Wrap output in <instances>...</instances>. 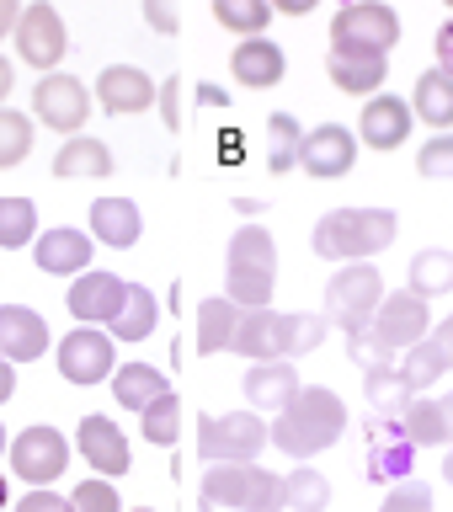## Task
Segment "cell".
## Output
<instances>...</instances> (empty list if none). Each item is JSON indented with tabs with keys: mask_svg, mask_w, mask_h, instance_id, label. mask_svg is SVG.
Returning a JSON list of instances; mask_svg holds the SVG:
<instances>
[{
	"mask_svg": "<svg viewBox=\"0 0 453 512\" xmlns=\"http://www.w3.org/2000/svg\"><path fill=\"white\" fill-rule=\"evenodd\" d=\"M342 427H347L342 395L326 390V384H304L294 395V406L272 422V443H278L288 459H315L342 438Z\"/></svg>",
	"mask_w": 453,
	"mask_h": 512,
	"instance_id": "cell-1",
	"label": "cell"
},
{
	"mask_svg": "<svg viewBox=\"0 0 453 512\" xmlns=\"http://www.w3.org/2000/svg\"><path fill=\"white\" fill-rule=\"evenodd\" d=\"M395 230H400L395 208H331L310 230V246H315V256L347 267V262H368V256L390 251Z\"/></svg>",
	"mask_w": 453,
	"mask_h": 512,
	"instance_id": "cell-2",
	"label": "cell"
},
{
	"mask_svg": "<svg viewBox=\"0 0 453 512\" xmlns=\"http://www.w3.org/2000/svg\"><path fill=\"white\" fill-rule=\"evenodd\" d=\"M272 283H278V240L262 224H240L224 251V299L240 310H267Z\"/></svg>",
	"mask_w": 453,
	"mask_h": 512,
	"instance_id": "cell-3",
	"label": "cell"
},
{
	"mask_svg": "<svg viewBox=\"0 0 453 512\" xmlns=\"http://www.w3.org/2000/svg\"><path fill=\"white\" fill-rule=\"evenodd\" d=\"M203 507L224 512H278L283 507V475L262 470V464H214L203 470Z\"/></svg>",
	"mask_w": 453,
	"mask_h": 512,
	"instance_id": "cell-4",
	"label": "cell"
},
{
	"mask_svg": "<svg viewBox=\"0 0 453 512\" xmlns=\"http://www.w3.org/2000/svg\"><path fill=\"white\" fill-rule=\"evenodd\" d=\"M384 278H379V267L374 262H347L336 278L326 283V315L342 336H363L368 326H374V315H379V304H384Z\"/></svg>",
	"mask_w": 453,
	"mask_h": 512,
	"instance_id": "cell-5",
	"label": "cell"
},
{
	"mask_svg": "<svg viewBox=\"0 0 453 512\" xmlns=\"http://www.w3.org/2000/svg\"><path fill=\"white\" fill-rule=\"evenodd\" d=\"M272 443V427L256 411H224L198 416V454L208 464H256V454Z\"/></svg>",
	"mask_w": 453,
	"mask_h": 512,
	"instance_id": "cell-6",
	"label": "cell"
},
{
	"mask_svg": "<svg viewBox=\"0 0 453 512\" xmlns=\"http://www.w3.org/2000/svg\"><path fill=\"white\" fill-rule=\"evenodd\" d=\"M395 43H400V16L384 0H352L331 22V48H347V54H390Z\"/></svg>",
	"mask_w": 453,
	"mask_h": 512,
	"instance_id": "cell-7",
	"label": "cell"
},
{
	"mask_svg": "<svg viewBox=\"0 0 453 512\" xmlns=\"http://www.w3.org/2000/svg\"><path fill=\"white\" fill-rule=\"evenodd\" d=\"M11 475L16 480H27L32 491H43V486H54V480L70 470V438H64L59 427H22L11 438Z\"/></svg>",
	"mask_w": 453,
	"mask_h": 512,
	"instance_id": "cell-8",
	"label": "cell"
},
{
	"mask_svg": "<svg viewBox=\"0 0 453 512\" xmlns=\"http://www.w3.org/2000/svg\"><path fill=\"white\" fill-rule=\"evenodd\" d=\"M54 358H59V374L70 384H107L112 374H118V342H112V331L102 326H75L64 342H54Z\"/></svg>",
	"mask_w": 453,
	"mask_h": 512,
	"instance_id": "cell-9",
	"label": "cell"
},
{
	"mask_svg": "<svg viewBox=\"0 0 453 512\" xmlns=\"http://www.w3.org/2000/svg\"><path fill=\"white\" fill-rule=\"evenodd\" d=\"M32 118L43 128H59L64 139H75V128H86V118H91V91L75 75H59V70L43 75L32 86Z\"/></svg>",
	"mask_w": 453,
	"mask_h": 512,
	"instance_id": "cell-10",
	"label": "cell"
},
{
	"mask_svg": "<svg viewBox=\"0 0 453 512\" xmlns=\"http://www.w3.org/2000/svg\"><path fill=\"white\" fill-rule=\"evenodd\" d=\"M11 38H16V54H22L32 70H43V75H54V64L64 59V48H70L59 11L48 6V0H32V6L22 11V22H16Z\"/></svg>",
	"mask_w": 453,
	"mask_h": 512,
	"instance_id": "cell-11",
	"label": "cell"
},
{
	"mask_svg": "<svg viewBox=\"0 0 453 512\" xmlns=\"http://www.w3.org/2000/svg\"><path fill=\"white\" fill-rule=\"evenodd\" d=\"M75 448H80V459H86L102 480H118V475L134 470V448H128L123 427L112 422V416H102V411H96V416H80Z\"/></svg>",
	"mask_w": 453,
	"mask_h": 512,
	"instance_id": "cell-12",
	"label": "cell"
},
{
	"mask_svg": "<svg viewBox=\"0 0 453 512\" xmlns=\"http://www.w3.org/2000/svg\"><path fill=\"white\" fill-rule=\"evenodd\" d=\"M368 331H374L390 352H411L416 342H427L432 310H427V299H416L411 288H400V294H384V304H379V315H374Z\"/></svg>",
	"mask_w": 453,
	"mask_h": 512,
	"instance_id": "cell-13",
	"label": "cell"
},
{
	"mask_svg": "<svg viewBox=\"0 0 453 512\" xmlns=\"http://www.w3.org/2000/svg\"><path fill=\"white\" fill-rule=\"evenodd\" d=\"M416 470V443L406 438L400 416H379L368 427V459H363V480H411Z\"/></svg>",
	"mask_w": 453,
	"mask_h": 512,
	"instance_id": "cell-14",
	"label": "cell"
},
{
	"mask_svg": "<svg viewBox=\"0 0 453 512\" xmlns=\"http://www.w3.org/2000/svg\"><path fill=\"white\" fill-rule=\"evenodd\" d=\"M91 256H96V240L91 230H70V224H54V230H43L32 240V262L38 272L48 278H80V272H91Z\"/></svg>",
	"mask_w": 453,
	"mask_h": 512,
	"instance_id": "cell-15",
	"label": "cell"
},
{
	"mask_svg": "<svg viewBox=\"0 0 453 512\" xmlns=\"http://www.w3.org/2000/svg\"><path fill=\"white\" fill-rule=\"evenodd\" d=\"M70 315L80 320V326H112V320L123 315V304H128V283L123 278H112V272H80V278L70 283Z\"/></svg>",
	"mask_w": 453,
	"mask_h": 512,
	"instance_id": "cell-16",
	"label": "cell"
},
{
	"mask_svg": "<svg viewBox=\"0 0 453 512\" xmlns=\"http://www.w3.org/2000/svg\"><path fill=\"white\" fill-rule=\"evenodd\" d=\"M358 160V134L342 123H320V128H304V150H299V171L320 176V182H336V176L352 171Z\"/></svg>",
	"mask_w": 453,
	"mask_h": 512,
	"instance_id": "cell-17",
	"label": "cell"
},
{
	"mask_svg": "<svg viewBox=\"0 0 453 512\" xmlns=\"http://www.w3.org/2000/svg\"><path fill=\"white\" fill-rule=\"evenodd\" d=\"M230 352H235V358H251V363L288 358V310H272V304H267V310H240Z\"/></svg>",
	"mask_w": 453,
	"mask_h": 512,
	"instance_id": "cell-18",
	"label": "cell"
},
{
	"mask_svg": "<svg viewBox=\"0 0 453 512\" xmlns=\"http://www.w3.org/2000/svg\"><path fill=\"white\" fill-rule=\"evenodd\" d=\"M54 347L48 336V320L27 304H0V358L6 363H38L43 352Z\"/></svg>",
	"mask_w": 453,
	"mask_h": 512,
	"instance_id": "cell-19",
	"label": "cell"
},
{
	"mask_svg": "<svg viewBox=\"0 0 453 512\" xmlns=\"http://www.w3.org/2000/svg\"><path fill=\"white\" fill-rule=\"evenodd\" d=\"M155 96H160V86L139 70V64H107L102 80H96V102H102L112 118H134V112H144Z\"/></svg>",
	"mask_w": 453,
	"mask_h": 512,
	"instance_id": "cell-20",
	"label": "cell"
},
{
	"mask_svg": "<svg viewBox=\"0 0 453 512\" xmlns=\"http://www.w3.org/2000/svg\"><path fill=\"white\" fill-rule=\"evenodd\" d=\"M358 139L368 144V150H400V144L411 139V107L390 91L368 96L363 118H358Z\"/></svg>",
	"mask_w": 453,
	"mask_h": 512,
	"instance_id": "cell-21",
	"label": "cell"
},
{
	"mask_svg": "<svg viewBox=\"0 0 453 512\" xmlns=\"http://www.w3.org/2000/svg\"><path fill=\"white\" fill-rule=\"evenodd\" d=\"M304 390V379H299V368L278 358V363H251L246 368V400H251V411H272V416H283L288 406H294V395Z\"/></svg>",
	"mask_w": 453,
	"mask_h": 512,
	"instance_id": "cell-22",
	"label": "cell"
},
{
	"mask_svg": "<svg viewBox=\"0 0 453 512\" xmlns=\"http://www.w3.org/2000/svg\"><path fill=\"white\" fill-rule=\"evenodd\" d=\"M139 235H144V214L134 198H96L91 203V240H102L112 251H128V246H139Z\"/></svg>",
	"mask_w": 453,
	"mask_h": 512,
	"instance_id": "cell-23",
	"label": "cell"
},
{
	"mask_svg": "<svg viewBox=\"0 0 453 512\" xmlns=\"http://www.w3.org/2000/svg\"><path fill=\"white\" fill-rule=\"evenodd\" d=\"M230 70H235V80L246 91H267V86H278L283 80V48L278 43H267V38H240L235 43V54H230Z\"/></svg>",
	"mask_w": 453,
	"mask_h": 512,
	"instance_id": "cell-24",
	"label": "cell"
},
{
	"mask_svg": "<svg viewBox=\"0 0 453 512\" xmlns=\"http://www.w3.org/2000/svg\"><path fill=\"white\" fill-rule=\"evenodd\" d=\"M326 70H331L336 86L352 91V96H379L384 75H390V59H384V54H347V48H331Z\"/></svg>",
	"mask_w": 453,
	"mask_h": 512,
	"instance_id": "cell-25",
	"label": "cell"
},
{
	"mask_svg": "<svg viewBox=\"0 0 453 512\" xmlns=\"http://www.w3.org/2000/svg\"><path fill=\"white\" fill-rule=\"evenodd\" d=\"M160 395H171V379L160 374L155 363H118V374H112V400H118L123 411H150Z\"/></svg>",
	"mask_w": 453,
	"mask_h": 512,
	"instance_id": "cell-26",
	"label": "cell"
},
{
	"mask_svg": "<svg viewBox=\"0 0 453 512\" xmlns=\"http://www.w3.org/2000/svg\"><path fill=\"white\" fill-rule=\"evenodd\" d=\"M411 112L422 118L427 128H453V75L448 70H427L422 80H416L411 91Z\"/></svg>",
	"mask_w": 453,
	"mask_h": 512,
	"instance_id": "cell-27",
	"label": "cell"
},
{
	"mask_svg": "<svg viewBox=\"0 0 453 512\" xmlns=\"http://www.w3.org/2000/svg\"><path fill=\"white\" fill-rule=\"evenodd\" d=\"M406 288L416 299H443L453 294V251L443 246H427L411 256V272H406Z\"/></svg>",
	"mask_w": 453,
	"mask_h": 512,
	"instance_id": "cell-28",
	"label": "cell"
},
{
	"mask_svg": "<svg viewBox=\"0 0 453 512\" xmlns=\"http://www.w3.org/2000/svg\"><path fill=\"white\" fill-rule=\"evenodd\" d=\"M240 326V304L235 299H203L198 304V358H208V352H230V336Z\"/></svg>",
	"mask_w": 453,
	"mask_h": 512,
	"instance_id": "cell-29",
	"label": "cell"
},
{
	"mask_svg": "<svg viewBox=\"0 0 453 512\" xmlns=\"http://www.w3.org/2000/svg\"><path fill=\"white\" fill-rule=\"evenodd\" d=\"M54 176H112V150L91 134H75V139L59 144Z\"/></svg>",
	"mask_w": 453,
	"mask_h": 512,
	"instance_id": "cell-30",
	"label": "cell"
},
{
	"mask_svg": "<svg viewBox=\"0 0 453 512\" xmlns=\"http://www.w3.org/2000/svg\"><path fill=\"white\" fill-rule=\"evenodd\" d=\"M155 320H160L155 294L144 283H128V304L107 331H112V342H144V336H155Z\"/></svg>",
	"mask_w": 453,
	"mask_h": 512,
	"instance_id": "cell-31",
	"label": "cell"
},
{
	"mask_svg": "<svg viewBox=\"0 0 453 512\" xmlns=\"http://www.w3.org/2000/svg\"><path fill=\"white\" fill-rule=\"evenodd\" d=\"M299 150H304V128L294 112H272L267 118V171L283 176V171H299Z\"/></svg>",
	"mask_w": 453,
	"mask_h": 512,
	"instance_id": "cell-32",
	"label": "cell"
},
{
	"mask_svg": "<svg viewBox=\"0 0 453 512\" xmlns=\"http://www.w3.org/2000/svg\"><path fill=\"white\" fill-rule=\"evenodd\" d=\"M400 427H406V438L416 448H443L453 443L448 438V422H443V406H438V395H416L406 411H400Z\"/></svg>",
	"mask_w": 453,
	"mask_h": 512,
	"instance_id": "cell-33",
	"label": "cell"
},
{
	"mask_svg": "<svg viewBox=\"0 0 453 512\" xmlns=\"http://www.w3.org/2000/svg\"><path fill=\"white\" fill-rule=\"evenodd\" d=\"M363 395H368V406H374L379 416H400V411H406L411 400H416V390L406 384V374H400V363L363 374Z\"/></svg>",
	"mask_w": 453,
	"mask_h": 512,
	"instance_id": "cell-34",
	"label": "cell"
},
{
	"mask_svg": "<svg viewBox=\"0 0 453 512\" xmlns=\"http://www.w3.org/2000/svg\"><path fill=\"white\" fill-rule=\"evenodd\" d=\"M283 507L288 512H326L331 507V480L310 470V464H299V470L283 475Z\"/></svg>",
	"mask_w": 453,
	"mask_h": 512,
	"instance_id": "cell-35",
	"label": "cell"
},
{
	"mask_svg": "<svg viewBox=\"0 0 453 512\" xmlns=\"http://www.w3.org/2000/svg\"><path fill=\"white\" fill-rule=\"evenodd\" d=\"M139 432L150 448H176V438H182V395H160L150 411H139Z\"/></svg>",
	"mask_w": 453,
	"mask_h": 512,
	"instance_id": "cell-36",
	"label": "cell"
},
{
	"mask_svg": "<svg viewBox=\"0 0 453 512\" xmlns=\"http://www.w3.org/2000/svg\"><path fill=\"white\" fill-rule=\"evenodd\" d=\"M38 235L43 230H38V208H32V198H0V246L22 251Z\"/></svg>",
	"mask_w": 453,
	"mask_h": 512,
	"instance_id": "cell-37",
	"label": "cell"
},
{
	"mask_svg": "<svg viewBox=\"0 0 453 512\" xmlns=\"http://www.w3.org/2000/svg\"><path fill=\"white\" fill-rule=\"evenodd\" d=\"M214 16L240 38H262L272 22V0H214Z\"/></svg>",
	"mask_w": 453,
	"mask_h": 512,
	"instance_id": "cell-38",
	"label": "cell"
},
{
	"mask_svg": "<svg viewBox=\"0 0 453 512\" xmlns=\"http://www.w3.org/2000/svg\"><path fill=\"white\" fill-rule=\"evenodd\" d=\"M27 155H32V123H27V112L0 107V171L22 166Z\"/></svg>",
	"mask_w": 453,
	"mask_h": 512,
	"instance_id": "cell-39",
	"label": "cell"
},
{
	"mask_svg": "<svg viewBox=\"0 0 453 512\" xmlns=\"http://www.w3.org/2000/svg\"><path fill=\"white\" fill-rule=\"evenodd\" d=\"M70 507H75V512H123V502H118V480H102V475L80 480V486L70 491Z\"/></svg>",
	"mask_w": 453,
	"mask_h": 512,
	"instance_id": "cell-40",
	"label": "cell"
},
{
	"mask_svg": "<svg viewBox=\"0 0 453 512\" xmlns=\"http://www.w3.org/2000/svg\"><path fill=\"white\" fill-rule=\"evenodd\" d=\"M347 358L358 363L363 374H374V368H395V363H400V352H390L374 331H363V336H347Z\"/></svg>",
	"mask_w": 453,
	"mask_h": 512,
	"instance_id": "cell-41",
	"label": "cell"
},
{
	"mask_svg": "<svg viewBox=\"0 0 453 512\" xmlns=\"http://www.w3.org/2000/svg\"><path fill=\"white\" fill-rule=\"evenodd\" d=\"M379 512H432V486L427 480H400V486H390V496H384Z\"/></svg>",
	"mask_w": 453,
	"mask_h": 512,
	"instance_id": "cell-42",
	"label": "cell"
},
{
	"mask_svg": "<svg viewBox=\"0 0 453 512\" xmlns=\"http://www.w3.org/2000/svg\"><path fill=\"white\" fill-rule=\"evenodd\" d=\"M416 171L422 176H453V134H432L416 150Z\"/></svg>",
	"mask_w": 453,
	"mask_h": 512,
	"instance_id": "cell-43",
	"label": "cell"
},
{
	"mask_svg": "<svg viewBox=\"0 0 453 512\" xmlns=\"http://www.w3.org/2000/svg\"><path fill=\"white\" fill-rule=\"evenodd\" d=\"M144 22L171 38V32L182 27V11H176V0H144Z\"/></svg>",
	"mask_w": 453,
	"mask_h": 512,
	"instance_id": "cell-44",
	"label": "cell"
},
{
	"mask_svg": "<svg viewBox=\"0 0 453 512\" xmlns=\"http://www.w3.org/2000/svg\"><path fill=\"white\" fill-rule=\"evenodd\" d=\"M16 512H75V507H70V496H59V491L43 486V491H27L22 502H16Z\"/></svg>",
	"mask_w": 453,
	"mask_h": 512,
	"instance_id": "cell-45",
	"label": "cell"
},
{
	"mask_svg": "<svg viewBox=\"0 0 453 512\" xmlns=\"http://www.w3.org/2000/svg\"><path fill=\"white\" fill-rule=\"evenodd\" d=\"M427 347H432V358H438V363H443V374H448V368H453V315L438 320V326L427 331Z\"/></svg>",
	"mask_w": 453,
	"mask_h": 512,
	"instance_id": "cell-46",
	"label": "cell"
},
{
	"mask_svg": "<svg viewBox=\"0 0 453 512\" xmlns=\"http://www.w3.org/2000/svg\"><path fill=\"white\" fill-rule=\"evenodd\" d=\"M155 102H160V118H166V128H182V80L171 75L166 86H160Z\"/></svg>",
	"mask_w": 453,
	"mask_h": 512,
	"instance_id": "cell-47",
	"label": "cell"
},
{
	"mask_svg": "<svg viewBox=\"0 0 453 512\" xmlns=\"http://www.w3.org/2000/svg\"><path fill=\"white\" fill-rule=\"evenodd\" d=\"M432 48H438V70H448V75H453V22H443V27H438Z\"/></svg>",
	"mask_w": 453,
	"mask_h": 512,
	"instance_id": "cell-48",
	"label": "cell"
},
{
	"mask_svg": "<svg viewBox=\"0 0 453 512\" xmlns=\"http://www.w3.org/2000/svg\"><path fill=\"white\" fill-rule=\"evenodd\" d=\"M16 22H22V0H0V38H11Z\"/></svg>",
	"mask_w": 453,
	"mask_h": 512,
	"instance_id": "cell-49",
	"label": "cell"
},
{
	"mask_svg": "<svg viewBox=\"0 0 453 512\" xmlns=\"http://www.w3.org/2000/svg\"><path fill=\"white\" fill-rule=\"evenodd\" d=\"M11 395H16V363H6V358H0V406H6Z\"/></svg>",
	"mask_w": 453,
	"mask_h": 512,
	"instance_id": "cell-50",
	"label": "cell"
},
{
	"mask_svg": "<svg viewBox=\"0 0 453 512\" xmlns=\"http://www.w3.org/2000/svg\"><path fill=\"white\" fill-rule=\"evenodd\" d=\"M315 6H320V0H272V11H283V16H304Z\"/></svg>",
	"mask_w": 453,
	"mask_h": 512,
	"instance_id": "cell-51",
	"label": "cell"
},
{
	"mask_svg": "<svg viewBox=\"0 0 453 512\" xmlns=\"http://www.w3.org/2000/svg\"><path fill=\"white\" fill-rule=\"evenodd\" d=\"M11 75H16V70H11V59L0 54V102H6V96H11Z\"/></svg>",
	"mask_w": 453,
	"mask_h": 512,
	"instance_id": "cell-52",
	"label": "cell"
},
{
	"mask_svg": "<svg viewBox=\"0 0 453 512\" xmlns=\"http://www.w3.org/2000/svg\"><path fill=\"white\" fill-rule=\"evenodd\" d=\"M235 214H267L262 198H235Z\"/></svg>",
	"mask_w": 453,
	"mask_h": 512,
	"instance_id": "cell-53",
	"label": "cell"
},
{
	"mask_svg": "<svg viewBox=\"0 0 453 512\" xmlns=\"http://www.w3.org/2000/svg\"><path fill=\"white\" fill-rule=\"evenodd\" d=\"M438 406H443V422H448V438H453V390L438 395Z\"/></svg>",
	"mask_w": 453,
	"mask_h": 512,
	"instance_id": "cell-54",
	"label": "cell"
},
{
	"mask_svg": "<svg viewBox=\"0 0 453 512\" xmlns=\"http://www.w3.org/2000/svg\"><path fill=\"white\" fill-rule=\"evenodd\" d=\"M443 480L453 486V448H448V459H443Z\"/></svg>",
	"mask_w": 453,
	"mask_h": 512,
	"instance_id": "cell-55",
	"label": "cell"
},
{
	"mask_svg": "<svg viewBox=\"0 0 453 512\" xmlns=\"http://www.w3.org/2000/svg\"><path fill=\"white\" fill-rule=\"evenodd\" d=\"M0 454H11V438H6V427H0Z\"/></svg>",
	"mask_w": 453,
	"mask_h": 512,
	"instance_id": "cell-56",
	"label": "cell"
},
{
	"mask_svg": "<svg viewBox=\"0 0 453 512\" xmlns=\"http://www.w3.org/2000/svg\"><path fill=\"white\" fill-rule=\"evenodd\" d=\"M0 512H6V475H0Z\"/></svg>",
	"mask_w": 453,
	"mask_h": 512,
	"instance_id": "cell-57",
	"label": "cell"
},
{
	"mask_svg": "<svg viewBox=\"0 0 453 512\" xmlns=\"http://www.w3.org/2000/svg\"><path fill=\"white\" fill-rule=\"evenodd\" d=\"M134 512H155V507H134Z\"/></svg>",
	"mask_w": 453,
	"mask_h": 512,
	"instance_id": "cell-58",
	"label": "cell"
},
{
	"mask_svg": "<svg viewBox=\"0 0 453 512\" xmlns=\"http://www.w3.org/2000/svg\"><path fill=\"white\" fill-rule=\"evenodd\" d=\"M448 6H453V0H448Z\"/></svg>",
	"mask_w": 453,
	"mask_h": 512,
	"instance_id": "cell-59",
	"label": "cell"
}]
</instances>
